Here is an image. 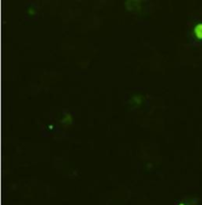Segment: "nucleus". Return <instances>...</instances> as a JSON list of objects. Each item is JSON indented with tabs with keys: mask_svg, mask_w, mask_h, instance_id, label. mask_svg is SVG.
Masks as SVG:
<instances>
[{
	"mask_svg": "<svg viewBox=\"0 0 202 205\" xmlns=\"http://www.w3.org/2000/svg\"><path fill=\"white\" fill-rule=\"evenodd\" d=\"M180 205H184V204H180Z\"/></svg>",
	"mask_w": 202,
	"mask_h": 205,
	"instance_id": "1",
	"label": "nucleus"
}]
</instances>
